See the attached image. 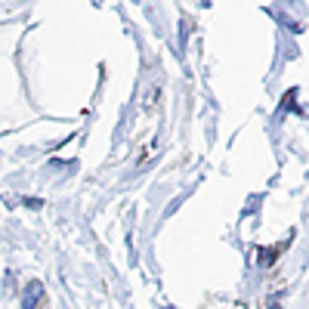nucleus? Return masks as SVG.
Returning a JSON list of instances; mask_svg holds the SVG:
<instances>
[{
	"label": "nucleus",
	"instance_id": "obj_1",
	"mask_svg": "<svg viewBox=\"0 0 309 309\" xmlns=\"http://www.w3.org/2000/svg\"><path fill=\"white\" fill-rule=\"evenodd\" d=\"M47 303V291L40 282H31L25 285V294H22V309H40Z\"/></svg>",
	"mask_w": 309,
	"mask_h": 309
},
{
	"label": "nucleus",
	"instance_id": "obj_2",
	"mask_svg": "<svg viewBox=\"0 0 309 309\" xmlns=\"http://www.w3.org/2000/svg\"><path fill=\"white\" fill-rule=\"evenodd\" d=\"M285 247H288V241H285V244H278V247H260V250H257V257H260V266H272V263H275V257L282 254Z\"/></svg>",
	"mask_w": 309,
	"mask_h": 309
},
{
	"label": "nucleus",
	"instance_id": "obj_3",
	"mask_svg": "<svg viewBox=\"0 0 309 309\" xmlns=\"http://www.w3.org/2000/svg\"><path fill=\"white\" fill-rule=\"evenodd\" d=\"M158 96H161V90L152 87V93L146 96V111H154V108H158Z\"/></svg>",
	"mask_w": 309,
	"mask_h": 309
}]
</instances>
